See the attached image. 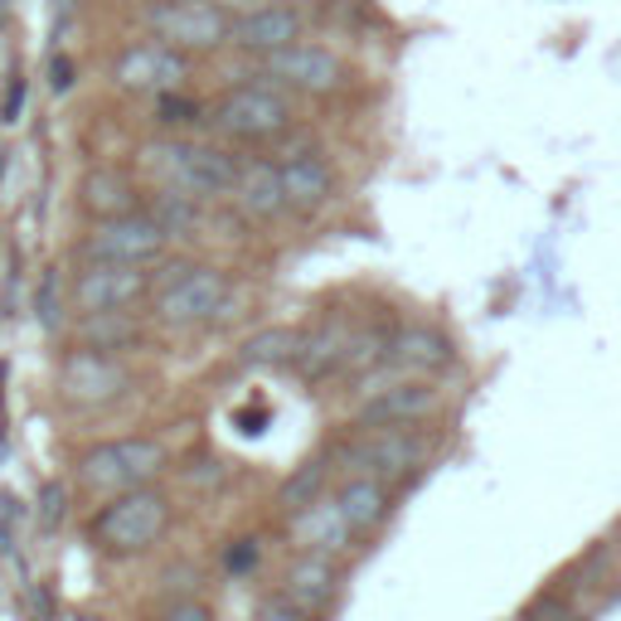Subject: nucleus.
Segmentation results:
<instances>
[{"label": "nucleus", "instance_id": "1", "mask_svg": "<svg viewBox=\"0 0 621 621\" xmlns=\"http://www.w3.org/2000/svg\"><path fill=\"white\" fill-rule=\"evenodd\" d=\"M151 175L175 194H190V200H214V194H229L238 180V161L219 147H200V141H161L147 151Z\"/></svg>", "mask_w": 621, "mask_h": 621}, {"label": "nucleus", "instance_id": "2", "mask_svg": "<svg viewBox=\"0 0 621 621\" xmlns=\"http://www.w3.org/2000/svg\"><path fill=\"white\" fill-rule=\"evenodd\" d=\"M170 524V500L151 485L112 495V505H102L92 515V544H102L107 554H141L165 534Z\"/></svg>", "mask_w": 621, "mask_h": 621}, {"label": "nucleus", "instance_id": "3", "mask_svg": "<svg viewBox=\"0 0 621 621\" xmlns=\"http://www.w3.org/2000/svg\"><path fill=\"white\" fill-rule=\"evenodd\" d=\"M170 229L155 214H127V219H102L74 248L83 267H151L165 257Z\"/></svg>", "mask_w": 621, "mask_h": 621}, {"label": "nucleus", "instance_id": "4", "mask_svg": "<svg viewBox=\"0 0 621 621\" xmlns=\"http://www.w3.org/2000/svg\"><path fill=\"white\" fill-rule=\"evenodd\" d=\"M165 466V447L151 438H117V442H98L78 457V485L98 495H122L147 485L155 471Z\"/></svg>", "mask_w": 621, "mask_h": 621}, {"label": "nucleus", "instance_id": "5", "mask_svg": "<svg viewBox=\"0 0 621 621\" xmlns=\"http://www.w3.org/2000/svg\"><path fill=\"white\" fill-rule=\"evenodd\" d=\"M350 476H369V481H408L422 461H428V438L413 428H365L340 447Z\"/></svg>", "mask_w": 621, "mask_h": 621}, {"label": "nucleus", "instance_id": "6", "mask_svg": "<svg viewBox=\"0 0 621 621\" xmlns=\"http://www.w3.org/2000/svg\"><path fill=\"white\" fill-rule=\"evenodd\" d=\"M147 25L161 35V45L180 49V54H204V49L229 45L233 20L210 0H155L147 10Z\"/></svg>", "mask_w": 621, "mask_h": 621}, {"label": "nucleus", "instance_id": "7", "mask_svg": "<svg viewBox=\"0 0 621 621\" xmlns=\"http://www.w3.org/2000/svg\"><path fill=\"white\" fill-rule=\"evenodd\" d=\"M229 302V277L214 267H185L180 277L155 292V320L170 330H190V326H210L214 316Z\"/></svg>", "mask_w": 621, "mask_h": 621}, {"label": "nucleus", "instance_id": "8", "mask_svg": "<svg viewBox=\"0 0 621 621\" xmlns=\"http://www.w3.org/2000/svg\"><path fill=\"white\" fill-rule=\"evenodd\" d=\"M210 122L233 141H267V137L292 127V102H287L277 88L248 83V88H233L214 102Z\"/></svg>", "mask_w": 621, "mask_h": 621}, {"label": "nucleus", "instance_id": "9", "mask_svg": "<svg viewBox=\"0 0 621 621\" xmlns=\"http://www.w3.org/2000/svg\"><path fill=\"white\" fill-rule=\"evenodd\" d=\"M263 78H273L277 88H292V92H310V98H326V92H340L350 83V68L330 54L326 45H296L273 49L263 54Z\"/></svg>", "mask_w": 621, "mask_h": 621}, {"label": "nucleus", "instance_id": "10", "mask_svg": "<svg viewBox=\"0 0 621 621\" xmlns=\"http://www.w3.org/2000/svg\"><path fill=\"white\" fill-rule=\"evenodd\" d=\"M131 389V369L117 355H102V350H68L59 359V393L78 408H102V403L122 398Z\"/></svg>", "mask_w": 621, "mask_h": 621}, {"label": "nucleus", "instance_id": "11", "mask_svg": "<svg viewBox=\"0 0 621 621\" xmlns=\"http://www.w3.org/2000/svg\"><path fill=\"white\" fill-rule=\"evenodd\" d=\"M185 78H190V59L180 49L161 45V39L122 49L117 64H112V83L122 92H175L185 88Z\"/></svg>", "mask_w": 621, "mask_h": 621}, {"label": "nucleus", "instance_id": "12", "mask_svg": "<svg viewBox=\"0 0 621 621\" xmlns=\"http://www.w3.org/2000/svg\"><path fill=\"white\" fill-rule=\"evenodd\" d=\"M147 292H155V273L147 267H83L68 302L78 316H102V310H127Z\"/></svg>", "mask_w": 621, "mask_h": 621}, {"label": "nucleus", "instance_id": "13", "mask_svg": "<svg viewBox=\"0 0 621 621\" xmlns=\"http://www.w3.org/2000/svg\"><path fill=\"white\" fill-rule=\"evenodd\" d=\"M428 413H438V389L422 379H398L389 389H375L359 403V422L365 428H413Z\"/></svg>", "mask_w": 621, "mask_h": 621}, {"label": "nucleus", "instance_id": "14", "mask_svg": "<svg viewBox=\"0 0 621 621\" xmlns=\"http://www.w3.org/2000/svg\"><path fill=\"white\" fill-rule=\"evenodd\" d=\"M229 39L238 49H253V54H273V49H287L302 39V10L282 5V0H273V5H257L248 10V15H238L229 25Z\"/></svg>", "mask_w": 621, "mask_h": 621}, {"label": "nucleus", "instance_id": "15", "mask_svg": "<svg viewBox=\"0 0 621 621\" xmlns=\"http://www.w3.org/2000/svg\"><path fill=\"white\" fill-rule=\"evenodd\" d=\"M292 540L302 544V554H345L350 544H355V530H350L345 510L335 505V495H320V500L302 505V510L292 515Z\"/></svg>", "mask_w": 621, "mask_h": 621}, {"label": "nucleus", "instance_id": "16", "mask_svg": "<svg viewBox=\"0 0 621 621\" xmlns=\"http://www.w3.org/2000/svg\"><path fill=\"white\" fill-rule=\"evenodd\" d=\"M277 175H282L287 210H296V214H316L320 204L335 194V170H330V161L316 151L282 155V161H277Z\"/></svg>", "mask_w": 621, "mask_h": 621}, {"label": "nucleus", "instance_id": "17", "mask_svg": "<svg viewBox=\"0 0 621 621\" xmlns=\"http://www.w3.org/2000/svg\"><path fill=\"white\" fill-rule=\"evenodd\" d=\"M457 359L452 340L432 326H403L398 335H389L384 350V369H398V375H438Z\"/></svg>", "mask_w": 621, "mask_h": 621}, {"label": "nucleus", "instance_id": "18", "mask_svg": "<svg viewBox=\"0 0 621 621\" xmlns=\"http://www.w3.org/2000/svg\"><path fill=\"white\" fill-rule=\"evenodd\" d=\"M282 593L292 597L296 607H306L310 617H320V612H330V603L340 597V573L326 554H302L292 568H287Z\"/></svg>", "mask_w": 621, "mask_h": 621}, {"label": "nucleus", "instance_id": "19", "mask_svg": "<svg viewBox=\"0 0 621 621\" xmlns=\"http://www.w3.org/2000/svg\"><path fill=\"white\" fill-rule=\"evenodd\" d=\"M78 204L83 214H92V219H127V214H141V194L137 185H131L127 170H112V165H102V170H92L88 180H83L78 190Z\"/></svg>", "mask_w": 621, "mask_h": 621}, {"label": "nucleus", "instance_id": "20", "mask_svg": "<svg viewBox=\"0 0 621 621\" xmlns=\"http://www.w3.org/2000/svg\"><path fill=\"white\" fill-rule=\"evenodd\" d=\"M350 335H355V326H345V320H330V326L310 330V335H302V350H296L292 369H296V375H302V379H326V375H340V369H345Z\"/></svg>", "mask_w": 621, "mask_h": 621}, {"label": "nucleus", "instance_id": "21", "mask_svg": "<svg viewBox=\"0 0 621 621\" xmlns=\"http://www.w3.org/2000/svg\"><path fill=\"white\" fill-rule=\"evenodd\" d=\"M233 200L248 219H277L287 214V194H282V175H277L273 161H257L248 170H238L233 180Z\"/></svg>", "mask_w": 621, "mask_h": 621}, {"label": "nucleus", "instance_id": "22", "mask_svg": "<svg viewBox=\"0 0 621 621\" xmlns=\"http://www.w3.org/2000/svg\"><path fill=\"white\" fill-rule=\"evenodd\" d=\"M335 505L345 510L350 530H355V540H359V534H369V530H379V524H384V515H389V491H384V481L350 476V481L335 491Z\"/></svg>", "mask_w": 621, "mask_h": 621}, {"label": "nucleus", "instance_id": "23", "mask_svg": "<svg viewBox=\"0 0 621 621\" xmlns=\"http://www.w3.org/2000/svg\"><path fill=\"white\" fill-rule=\"evenodd\" d=\"M74 340L83 350H102V355H117V350L141 345V320H131L127 310H102V316H78Z\"/></svg>", "mask_w": 621, "mask_h": 621}, {"label": "nucleus", "instance_id": "24", "mask_svg": "<svg viewBox=\"0 0 621 621\" xmlns=\"http://www.w3.org/2000/svg\"><path fill=\"white\" fill-rule=\"evenodd\" d=\"M296 350H302V330L273 326V330H257V335H248V340H243V350H238V365H243V369L292 365Z\"/></svg>", "mask_w": 621, "mask_h": 621}, {"label": "nucleus", "instance_id": "25", "mask_svg": "<svg viewBox=\"0 0 621 621\" xmlns=\"http://www.w3.org/2000/svg\"><path fill=\"white\" fill-rule=\"evenodd\" d=\"M320 491H326V461H306V466H296V471L282 481V491H277V500L287 505V515H296V510H302V505L320 500Z\"/></svg>", "mask_w": 621, "mask_h": 621}, {"label": "nucleus", "instance_id": "26", "mask_svg": "<svg viewBox=\"0 0 621 621\" xmlns=\"http://www.w3.org/2000/svg\"><path fill=\"white\" fill-rule=\"evenodd\" d=\"M155 122H161V127H190V122H200V102L185 98L180 88L155 92Z\"/></svg>", "mask_w": 621, "mask_h": 621}, {"label": "nucleus", "instance_id": "27", "mask_svg": "<svg viewBox=\"0 0 621 621\" xmlns=\"http://www.w3.org/2000/svg\"><path fill=\"white\" fill-rule=\"evenodd\" d=\"M35 316H39V326H45V330L59 326V273H54V267H45V277H39Z\"/></svg>", "mask_w": 621, "mask_h": 621}, {"label": "nucleus", "instance_id": "28", "mask_svg": "<svg viewBox=\"0 0 621 621\" xmlns=\"http://www.w3.org/2000/svg\"><path fill=\"white\" fill-rule=\"evenodd\" d=\"M64 500H68L64 481H49L45 491H39V524H45V530H59V520H64Z\"/></svg>", "mask_w": 621, "mask_h": 621}, {"label": "nucleus", "instance_id": "29", "mask_svg": "<svg viewBox=\"0 0 621 621\" xmlns=\"http://www.w3.org/2000/svg\"><path fill=\"white\" fill-rule=\"evenodd\" d=\"M253 621H316V617H310L306 607H296L287 593H277V597H267V603L257 607V617H253Z\"/></svg>", "mask_w": 621, "mask_h": 621}, {"label": "nucleus", "instance_id": "30", "mask_svg": "<svg viewBox=\"0 0 621 621\" xmlns=\"http://www.w3.org/2000/svg\"><path fill=\"white\" fill-rule=\"evenodd\" d=\"M224 563H229V573H248V568L257 563V540H238Z\"/></svg>", "mask_w": 621, "mask_h": 621}, {"label": "nucleus", "instance_id": "31", "mask_svg": "<svg viewBox=\"0 0 621 621\" xmlns=\"http://www.w3.org/2000/svg\"><path fill=\"white\" fill-rule=\"evenodd\" d=\"M155 621H214V617H210V607L204 603H175V607H165Z\"/></svg>", "mask_w": 621, "mask_h": 621}, {"label": "nucleus", "instance_id": "32", "mask_svg": "<svg viewBox=\"0 0 621 621\" xmlns=\"http://www.w3.org/2000/svg\"><path fill=\"white\" fill-rule=\"evenodd\" d=\"M74 74H78V68H74V59H64V54H59L54 64H49V83H54V92H68V88H74Z\"/></svg>", "mask_w": 621, "mask_h": 621}, {"label": "nucleus", "instance_id": "33", "mask_svg": "<svg viewBox=\"0 0 621 621\" xmlns=\"http://www.w3.org/2000/svg\"><path fill=\"white\" fill-rule=\"evenodd\" d=\"M20 102H25V83H10V92H5V107H0V122H15L20 117Z\"/></svg>", "mask_w": 621, "mask_h": 621}, {"label": "nucleus", "instance_id": "34", "mask_svg": "<svg viewBox=\"0 0 621 621\" xmlns=\"http://www.w3.org/2000/svg\"><path fill=\"white\" fill-rule=\"evenodd\" d=\"M210 5H219L224 15H233V10H238V15H248V10H257V5H273V0H210Z\"/></svg>", "mask_w": 621, "mask_h": 621}, {"label": "nucleus", "instance_id": "35", "mask_svg": "<svg viewBox=\"0 0 621 621\" xmlns=\"http://www.w3.org/2000/svg\"><path fill=\"white\" fill-rule=\"evenodd\" d=\"M0 438H5V403H0Z\"/></svg>", "mask_w": 621, "mask_h": 621}, {"label": "nucleus", "instance_id": "36", "mask_svg": "<svg viewBox=\"0 0 621 621\" xmlns=\"http://www.w3.org/2000/svg\"><path fill=\"white\" fill-rule=\"evenodd\" d=\"M5 165H10V161H5V155H0V180H5Z\"/></svg>", "mask_w": 621, "mask_h": 621}, {"label": "nucleus", "instance_id": "37", "mask_svg": "<svg viewBox=\"0 0 621 621\" xmlns=\"http://www.w3.org/2000/svg\"><path fill=\"white\" fill-rule=\"evenodd\" d=\"M558 621H578V617H573V612H563V617H558Z\"/></svg>", "mask_w": 621, "mask_h": 621}]
</instances>
